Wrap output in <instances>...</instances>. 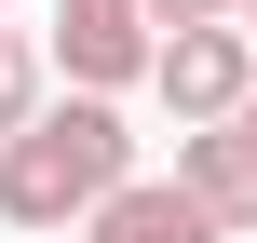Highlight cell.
<instances>
[{
    "instance_id": "obj_6",
    "label": "cell",
    "mask_w": 257,
    "mask_h": 243,
    "mask_svg": "<svg viewBox=\"0 0 257 243\" xmlns=\"http://www.w3.org/2000/svg\"><path fill=\"white\" fill-rule=\"evenodd\" d=\"M41 81H54V68H41V27H0V135L41 108Z\"/></svg>"
},
{
    "instance_id": "obj_3",
    "label": "cell",
    "mask_w": 257,
    "mask_h": 243,
    "mask_svg": "<svg viewBox=\"0 0 257 243\" xmlns=\"http://www.w3.org/2000/svg\"><path fill=\"white\" fill-rule=\"evenodd\" d=\"M149 14L136 0H54V27H41V68H68V95H122V81H149Z\"/></svg>"
},
{
    "instance_id": "obj_7",
    "label": "cell",
    "mask_w": 257,
    "mask_h": 243,
    "mask_svg": "<svg viewBox=\"0 0 257 243\" xmlns=\"http://www.w3.org/2000/svg\"><path fill=\"white\" fill-rule=\"evenodd\" d=\"M136 14H149V27H217L230 0H136Z\"/></svg>"
},
{
    "instance_id": "obj_8",
    "label": "cell",
    "mask_w": 257,
    "mask_h": 243,
    "mask_svg": "<svg viewBox=\"0 0 257 243\" xmlns=\"http://www.w3.org/2000/svg\"><path fill=\"white\" fill-rule=\"evenodd\" d=\"M230 27H244V41H257V0H230Z\"/></svg>"
},
{
    "instance_id": "obj_9",
    "label": "cell",
    "mask_w": 257,
    "mask_h": 243,
    "mask_svg": "<svg viewBox=\"0 0 257 243\" xmlns=\"http://www.w3.org/2000/svg\"><path fill=\"white\" fill-rule=\"evenodd\" d=\"M0 14H14V0H0Z\"/></svg>"
},
{
    "instance_id": "obj_5",
    "label": "cell",
    "mask_w": 257,
    "mask_h": 243,
    "mask_svg": "<svg viewBox=\"0 0 257 243\" xmlns=\"http://www.w3.org/2000/svg\"><path fill=\"white\" fill-rule=\"evenodd\" d=\"M81 243H230V230H217V216L176 189V176H122V189L81 216Z\"/></svg>"
},
{
    "instance_id": "obj_10",
    "label": "cell",
    "mask_w": 257,
    "mask_h": 243,
    "mask_svg": "<svg viewBox=\"0 0 257 243\" xmlns=\"http://www.w3.org/2000/svg\"><path fill=\"white\" fill-rule=\"evenodd\" d=\"M244 243H257V230H244Z\"/></svg>"
},
{
    "instance_id": "obj_4",
    "label": "cell",
    "mask_w": 257,
    "mask_h": 243,
    "mask_svg": "<svg viewBox=\"0 0 257 243\" xmlns=\"http://www.w3.org/2000/svg\"><path fill=\"white\" fill-rule=\"evenodd\" d=\"M176 189H190L217 230H257V95L230 122H190V135H176Z\"/></svg>"
},
{
    "instance_id": "obj_1",
    "label": "cell",
    "mask_w": 257,
    "mask_h": 243,
    "mask_svg": "<svg viewBox=\"0 0 257 243\" xmlns=\"http://www.w3.org/2000/svg\"><path fill=\"white\" fill-rule=\"evenodd\" d=\"M122 176H136V122H122L108 95L27 108V122L0 135V216H14V230H81Z\"/></svg>"
},
{
    "instance_id": "obj_2",
    "label": "cell",
    "mask_w": 257,
    "mask_h": 243,
    "mask_svg": "<svg viewBox=\"0 0 257 243\" xmlns=\"http://www.w3.org/2000/svg\"><path fill=\"white\" fill-rule=\"evenodd\" d=\"M149 95L176 108V135H190V122H230L257 95V41L230 14H217V27H163V41H149Z\"/></svg>"
}]
</instances>
